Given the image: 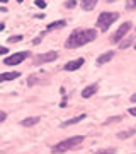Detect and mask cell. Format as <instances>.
I'll return each mask as SVG.
<instances>
[{"label":"cell","mask_w":136,"mask_h":154,"mask_svg":"<svg viewBox=\"0 0 136 154\" xmlns=\"http://www.w3.org/2000/svg\"><path fill=\"white\" fill-rule=\"evenodd\" d=\"M56 58H58L56 51H46V53H41V55L36 57L34 65H43V63H48V62H54Z\"/></svg>","instance_id":"6"},{"label":"cell","mask_w":136,"mask_h":154,"mask_svg":"<svg viewBox=\"0 0 136 154\" xmlns=\"http://www.w3.org/2000/svg\"><path fill=\"white\" fill-rule=\"evenodd\" d=\"M131 43H133V38H126L124 41H121V45H119V48L121 50H124V48H128V46H131Z\"/></svg>","instance_id":"16"},{"label":"cell","mask_w":136,"mask_h":154,"mask_svg":"<svg viewBox=\"0 0 136 154\" xmlns=\"http://www.w3.org/2000/svg\"><path fill=\"white\" fill-rule=\"evenodd\" d=\"M36 81H38V79H36L34 75H31V77H29V81H27V82H29V86H33V84L36 82Z\"/></svg>","instance_id":"24"},{"label":"cell","mask_w":136,"mask_h":154,"mask_svg":"<svg viewBox=\"0 0 136 154\" xmlns=\"http://www.w3.org/2000/svg\"><path fill=\"white\" fill-rule=\"evenodd\" d=\"M109 2H112V0H109Z\"/></svg>","instance_id":"32"},{"label":"cell","mask_w":136,"mask_h":154,"mask_svg":"<svg viewBox=\"0 0 136 154\" xmlns=\"http://www.w3.org/2000/svg\"><path fill=\"white\" fill-rule=\"evenodd\" d=\"M112 57H114V51H112V50H111V51H106V53H102V55L97 58V63H99V65H102V63H107V62L112 58Z\"/></svg>","instance_id":"11"},{"label":"cell","mask_w":136,"mask_h":154,"mask_svg":"<svg viewBox=\"0 0 136 154\" xmlns=\"http://www.w3.org/2000/svg\"><path fill=\"white\" fill-rule=\"evenodd\" d=\"M7 51H9V50H7L5 46H0V55H5Z\"/></svg>","instance_id":"25"},{"label":"cell","mask_w":136,"mask_h":154,"mask_svg":"<svg viewBox=\"0 0 136 154\" xmlns=\"http://www.w3.org/2000/svg\"><path fill=\"white\" fill-rule=\"evenodd\" d=\"M4 28H5V24H4V22H0V31H4Z\"/></svg>","instance_id":"29"},{"label":"cell","mask_w":136,"mask_h":154,"mask_svg":"<svg viewBox=\"0 0 136 154\" xmlns=\"http://www.w3.org/2000/svg\"><path fill=\"white\" fill-rule=\"evenodd\" d=\"M43 36H44V33H41L38 38H34L33 39V45H39V43H41V39H43Z\"/></svg>","instance_id":"22"},{"label":"cell","mask_w":136,"mask_h":154,"mask_svg":"<svg viewBox=\"0 0 136 154\" xmlns=\"http://www.w3.org/2000/svg\"><path fill=\"white\" fill-rule=\"evenodd\" d=\"M99 0H82V9L83 11H94Z\"/></svg>","instance_id":"12"},{"label":"cell","mask_w":136,"mask_h":154,"mask_svg":"<svg viewBox=\"0 0 136 154\" xmlns=\"http://www.w3.org/2000/svg\"><path fill=\"white\" fill-rule=\"evenodd\" d=\"M85 113H82V115H78V116H75V118H70V120H66V122H63L61 123V127H70V125H75V123H78V122H82V120H85Z\"/></svg>","instance_id":"10"},{"label":"cell","mask_w":136,"mask_h":154,"mask_svg":"<svg viewBox=\"0 0 136 154\" xmlns=\"http://www.w3.org/2000/svg\"><path fill=\"white\" fill-rule=\"evenodd\" d=\"M133 134H136V128H135V127H133V128H129V130L119 132V134H117V139H128V137H131Z\"/></svg>","instance_id":"15"},{"label":"cell","mask_w":136,"mask_h":154,"mask_svg":"<svg viewBox=\"0 0 136 154\" xmlns=\"http://www.w3.org/2000/svg\"><path fill=\"white\" fill-rule=\"evenodd\" d=\"M95 38H97V31H95V29H75V31L68 36L65 46L68 50L80 48V46H83V45L94 41Z\"/></svg>","instance_id":"1"},{"label":"cell","mask_w":136,"mask_h":154,"mask_svg":"<svg viewBox=\"0 0 136 154\" xmlns=\"http://www.w3.org/2000/svg\"><path fill=\"white\" fill-rule=\"evenodd\" d=\"M128 113H129V115H133V116H136V106H135V108H129V111H128Z\"/></svg>","instance_id":"26"},{"label":"cell","mask_w":136,"mask_h":154,"mask_svg":"<svg viewBox=\"0 0 136 154\" xmlns=\"http://www.w3.org/2000/svg\"><path fill=\"white\" fill-rule=\"evenodd\" d=\"M75 5H77L75 0H68V2H65V7H66V9H73Z\"/></svg>","instance_id":"19"},{"label":"cell","mask_w":136,"mask_h":154,"mask_svg":"<svg viewBox=\"0 0 136 154\" xmlns=\"http://www.w3.org/2000/svg\"><path fill=\"white\" fill-rule=\"evenodd\" d=\"M131 26H133V24H131L129 21L123 22V24L119 26V29L114 33V36H112V43H119L121 39H123L126 34H128V31H131Z\"/></svg>","instance_id":"5"},{"label":"cell","mask_w":136,"mask_h":154,"mask_svg":"<svg viewBox=\"0 0 136 154\" xmlns=\"http://www.w3.org/2000/svg\"><path fill=\"white\" fill-rule=\"evenodd\" d=\"M65 21H54L51 22V24H48V28H46V31H54V29H61V28H65Z\"/></svg>","instance_id":"14"},{"label":"cell","mask_w":136,"mask_h":154,"mask_svg":"<svg viewBox=\"0 0 136 154\" xmlns=\"http://www.w3.org/2000/svg\"><path fill=\"white\" fill-rule=\"evenodd\" d=\"M135 48H136V45H135Z\"/></svg>","instance_id":"33"},{"label":"cell","mask_w":136,"mask_h":154,"mask_svg":"<svg viewBox=\"0 0 136 154\" xmlns=\"http://www.w3.org/2000/svg\"><path fill=\"white\" fill-rule=\"evenodd\" d=\"M119 120H121V116H112V118H109L106 123H112V122H119Z\"/></svg>","instance_id":"23"},{"label":"cell","mask_w":136,"mask_h":154,"mask_svg":"<svg viewBox=\"0 0 136 154\" xmlns=\"http://www.w3.org/2000/svg\"><path fill=\"white\" fill-rule=\"evenodd\" d=\"M34 4H36V7H39V9H44V7H46V2H44V0H34Z\"/></svg>","instance_id":"18"},{"label":"cell","mask_w":136,"mask_h":154,"mask_svg":"<svg viewBox=\"0 0 136 154\" xmlns=\"http://www.w3.org/2000/svg\"><path fill=\"white\" fill-rule=\"evenodd\" d=\"M82 65H83V58H77V60H71V62H68V63H66L65 70H68V72L77 70V69H80Z\"/></svg>","instance_id":"7"},{"label":"cell","mask_w":136,"mask_h":154,"mask_svg":"<svg viewBox=\"0 0 136 154\" xmlns=\"http://www.w3.org/2000/svg\"><path fill=\"white\" fill-rule=\"evenodd\" d=\"M5 113H4V111H0V122H4V120H5Z\"/></svg>","instance_id":"27"},{"label":"cell","mask_w":136,"mask_h":154,"mask_svg":"<svg viewBox=\"0 0 136 154\" xmlns=\"http://www.w3.org/2000/svg\"><path fill=\"white\" fill-rule=\"evenodd\" d=\"M0 2H4V4H5V2H9V0H0Z\"/></svg>","instance_id":"30"},{"label":"cell","mask_w":136,"mask_h":154,"mask_svg":"<svg viewBox=\"0 0 136 154\" xmlns=\"http://www.w3.org/2000/svg\"><path fill=\"white\" fill-rule=\"evenodd\" d=\"M129 101H131V103H136V93H135V94H133V96L129 98Z\"/></svg>","instance_id":"28"},{"label":"cell","mask_w":136,"mask_h":154,"mask_svg":"<svg viewBox=\"0 0 136 154\" xmlns=\"http://www.w3.org/2000/svg\"><path fill=\"white\" fill-rule=\"evenodd\" d=\"M21 75V72H5V74H0V82L4 81H14Z\"/></svg>","instance_id":"9"},{"label":"cell","mask_w":136,"mask_h":154,"mask_svg":"<svg viewBox=\"0 0 136 154\" xmlns=\"http://www.w3.org/2000/svg\"><path fill=\"white\" fill-rule=\"evenodd\" d=\"M126 7H128V9H136V0H128Z\"/></svg>","instance_id":"20"},{"label":"cell","mask_w":136,"mask_h":154,"mask_svg":"<svg viewBox=\"0 0 136 154\" xmlns=\"http://www.w3.org/2000/svg\"><path fill=\"white\" fill-rule=\"evenodd\" d=\"M117 17H119L117 12H102V14L97 17V28L102 29V31H107V29L112 26V22L117 21Z\"/></svg>","instance_id":"3"},{"label":"cell","mask_w":136,"mask_h":154,"mask_svg":"<svg viewBox=\"0 0 136 154\" xmlns=\"http://www.w3.org/2000/svg\"><path fill=\"white\" fill-rule=\"evenodd\" d=\"M29 55H31L29 51H17V53H14V55L7 57L5 60H4V63H5V65H19V63L24 62Z\"/></svg>","instance_id":"4"},{"label":"cell","mask_w":136,"mask_h":154,"mask_svg":"<svg viewBox=\"0 0 136 154\" xmlns=\"http://www.w3.org/2000/svg\"><path fill=\"white\" fill-rule=\"evenodd\" d=\"M97 89H99L97 84H90V86H87V88L82 91V96L87 99V98H90V96H94V94L97 93Z\"/></svg>","instance_id":"8"},{"label":"cell","mask_w":136,"mask_h":154,"mask_svg":"<svg viewBox=\"0 0 136 154\" xmlns=\"http://www.w3.org/2000/svg\"><path fill=\"white\" fill-rule=\"evenodd\" d=\"M17 2H21V4H22V2H24V0H17Z\"/></svg>","instance_id":"31"},{"label":"cell","mask_w":136,"mask_h":154,"mask_svg":"<svg viewBox=\"0 0 136 154\" xmlns=\"http://www.w3.org/2000/svg\"><path fill=\"white\" fill-rule=\"evenodd\" d=\"M95 154H116V149H102V151H97Z\"/></svg>","instance_id":"17"},{"label":"cell","mask_w":136,"mask_h":154,"mask_svg":"<svg viewBox=\"0 0 136 154\" xmlns=\"http://www.w3.org/2000/svg\"><path fill=\"white\" fill-rule=\"evenodd\" d=\"M39 120H41L39 116H29V118H26V120L21 122V125L22 127H33V125H36Z\"/></svg>","instance_id":"13"},{"label":"cell","mask_w":136,"mask_h":154,"mask_svg":"<svg viewBox=\"0 0 136 154\" xmlns=\"http://www.w3.org/2000/svg\"><path fill=\"white\" fill-rule=\"evenodd\" d=\"M82 142H83V135H75V137H70V139H66V140H61V142H58L53 147V154L66 152V151H70V149L80 146Z\"/></svg>","instance_id":"2"},{"label":"cell","mask_w":136,"mask_h":154,"mask_svg":"<svg viewBox=\"0 0 136 154\" xmlns=\"http://www.w3.org/2000/svg\"><path fill=\"white\" fill-rule=\"evenodd\" d=\"M17 41H22V36H12V38H9V43H17Z\"/></svg>","instance_id":"21"}]
</instances>
